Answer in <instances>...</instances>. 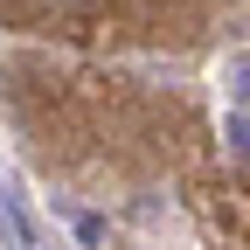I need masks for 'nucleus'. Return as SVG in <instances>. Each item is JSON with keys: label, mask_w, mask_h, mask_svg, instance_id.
<instances>
[{"label": "nucleus", "mask_w": 250, "mask_h": 250, "mask_svg": "<svg viewBox=\"0 0 250 250\" xmlns=\"http://www.w3.org/2000/svg\"><path fill=\"white\" fill-rule=\"evenodd\" d=\"M0 236H7V250H49V236H42L35 215H28L14 181H0Z\"/></svg>", "instance_id": "f257e3e1"}, {"label": "nucleus", "mask_w": 250, "mask_h": 250, "mask_svg": "<svg viewBox=\"0 0 250 250\" xmlns=\"http://www.w3.org/2000/svg\"><path fill=\"white\" fill-rule=\"evenodd\" d=\"M229 153H236V160H250V111L229 118Z\"/></svg>", "instance_id": "7ed1b4c3"}, {"label": "nucleus", "mask_w": 250, "mask_h": 250, "mask_svg": "<svg viewBox=\"0 0 250 250\" xmlns=\"http://www.w3.org/2000/svg\"><path fill=\"white\" fill-rule=\"evenodd\" d=\"M62 215H70V229H77V236H83L90 250H98V243L111 236V229H104V215H90V208H62Z\"/></svg>", "instance_id": "f03ea898"}, {"label": "nucleus", "mask_w": 250, "mask_h": 250, "mask_svg": "<svg viewBox=\"0 0 250 250\" xmlns=\"http://www.w3.org/2000/svg\"><path fill=\"white\" fill-rule=\"evenodd\" d=\"M229 90H236V104H250V56L229 62Z\"/></svg>", "instance_id": "20e7f679"}]
</instances>
